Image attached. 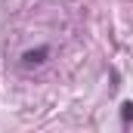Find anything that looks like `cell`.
<instances>
[{
	"mask_svg": "<svg viewBox=\"0 0 133 133\" xmlns=\"http://www.w3.org/2000/svg\"><path fill=\"white\" fill-rule=\"evenodd\" d=\"M46 59H50V46H37V50H25V53H22V62H19V65L28 71V68L43 65Z\"/></svg>",
	"mask_w": 133,
	"mask_h": 133,
	"instance_id": "cell-1",
	"label": "cell"
},
{
	"mask_svg": "<svg viewBox=\"0 0 133 133\" xmlns=\"http://www.w3.org/2000/svg\"><path fill=\"white\" fill-rule=\"evenodd\" d=\"M121 121H124L127 127L133 124V102H124V105H121Z\"/></svg>",
	"mask_w": 133,
	"mask_h": 133,
	"instance_id": "cell-2",
	"label": "cell"
}]
</instances>
